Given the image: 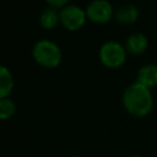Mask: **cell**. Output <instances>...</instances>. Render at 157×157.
<instances>
[{
    "label": "cell",
    "mask_w": 157,
    "mask_h": 157,
    "mask_svg": "<svg viewBox=\"0 0 157 157\" xmlns=\"http://www.w3.org/2000/svg\"><path fill=\"white\" fill-rule=\"evenodd\" d=\"M125 109L135 117H145L152 109V96L150 88L139 82L130 85L123 94Z\"/></svg>",
    "instance_id": "obj_1"
},
{
    "label": "cell",
    "mask_w": 157,
    "mask_h": 157,
    "mask_svg": "<svg viewBox=\"0 0 157 157\" xmlns=\"http://www.w3.org/2000/svg\"><path fill=\"white\" fill-rule=\"evenodd\" d=\"M33 58L44 67H56L61 61V52L55 43L40 40L33 47Z\"/></svg>",
    "instance_id": "obj_2"
},
{
    "label": "cell",
    "mask_w": 157,
    "mask_h": 157,
    "mask_svg": "<svg viewBox=\"0 0 157 157\" xmlns=\"http://www.w3.org/2000/svg\"><path fill=\"white\" fill-rule=\"evenodd\" d=\"M125 49L115 42H107L102 45L99 50V58L102 63L110 69L119 67L125 61Z\"/></svg>",
    "instance_id": "obj_3"
},
{
    "label": "cell",
    "mask_w": 157,
    "mask_h": 157,
    "mask_svg": "<svg viewBox=\"0 0 157 157\" xmlns=\"http://www.w3.org/2000/svg\"><path fill=\"white\" fill-rule=\"evenodd\" d=\"M86 16H87L86 12L81 7L75 6V5H69L64 7L59 13L60 22L69 31L80 29L86 21Z\"/></svg>",
    "instance_id": "obj_4"
},
{
    "label": "cell",
    "mask_w": 157,
    "mask_h": 157,
    "mask_svg": "<svg viewBox=\"0 0 157 157\" xmlns=\"http://www.w3.org/2000/svg\"><path fill=\"white\" fill-rule=\"evenodd\" d=\"M86 15L92 22L107 23L113 15L112 5L105 0H93L86 9Z\"/></svg>",
    "instance_id": "obj_5"
},
{
    "label": "cell",
    "mask_w": 157,
    "mask_h": 157,
    "mask_svg": "<svg viewBox=\"0 0 157 157\" xmlns=\"http://www.w3.org/2000/svg\"><path fill=\"white\" fill-rule=\"evenodd\" d=\"M136 82L141 83L147 88L155 87L157 85V65L150 64V65L142 66L137 74Z\"/></svg>",
    "instance_id": "obj_6"
},
{
    "label": "cell",
    "mask_w": 157,
    "mask_h": 157,
    "mask_svg": "<svg viewBox=\"0 0 157 157\" xmlns=\"http://www.w3.org/2000/svg\"><path fill=\"white\" fill-rule=\"evenodd\" d=\"M147 48V38L141 33L131 34L126 39V49L131 54H141Z\"/></svg>",
    "instance_id": "obj_7"
},
{
    "label": "cell",
    "mask_w": 157,
    "mask_h": 157,
    "mask_svg": "<svg viewBox=\"0 0 157 157\" xmlns=\"http://www.w3.org/2000/svg\"><path fill=\"white\" fill-rule=\"evenodd\" d=\"M139 16L137 9L134 5H124L118 9L115 13V20L120 23H134Z\"/></svg>",
    "instance_id": "obj_8"
},
{
    "label": "cell",
    "mask_w": 157,
    "mask_h": 157,
    "mask_svg": "<svg viewBox=\"0 0 157 157\" xmlns=\"http://www.w3.org/2000/svg\"><path fill=\"white\" fill-rule=\"evenodd\" d=\"M13 81L11 72L7 70V67L1 66L0 67V98L4 99L6 96L12 91Z\"/></svg>",
    "instance_id": "obj_9"
},
{
    "label": "cell",
    "mask_w": 157,
    "mask_h": 157,
    "mask_svg": "<svg viewBox=\"0 0 157 157\" xmlns=\"http://www.w3.org/2000/svg\"><path fill=\"white\" fill-rule=\"evenodd\" d=\"M59 20H60L59 13H58V11H56L55 9H53V7L45 9V10L42 12L40 18H39L40 25H42L44 28H47V29L54 28V27L56 26V23H58Z\"/></svg>",
    "instance_id": "obj_10"
},
{
    "label": "cell",
    "mask_w": 157,
    "mask_h": 157,
    "mask_svg": "<svg viewBox=\"0 0 157 157\" xmlns=\"http://www.w3.org/2000/svg\"><path fill=\"white\" fill-rule=\"evenodd\" d=\"M15 104L11 99L4 98L0 101V118L1 119H7L15 113Z\"/></svg>",
    "instance_id": "obj_11"
},
{
    "label": "cell",
    "mask_w": 157,
    "mask_h": 157,
    "mask_svg": "<svg viewBox=\"0 0 157 157\" xmlns=\"http://www.w3.org/2000/svg\"><path fill=\"white\" fill-rule=\"evenodd\" d=\"M69 0H47V2L53 7V9H58V7H63Z\"/></svg>",
    "instance_id": "obj_12"
},
{
    "label": "cell",
    "mask_w": 157,
    "mask_h": 157,
    "mask_svg": "<svg viewBox=\"0 0 157 157\" xmlns=\"http://www.w3.org/2000/svg\"><path fill=\"white\" fill-rule=\"evenodd\" d=\"M135 157H140V156H135Z\"/></svg>",
    "instance_id": "obj_13"
}]
</instances>
